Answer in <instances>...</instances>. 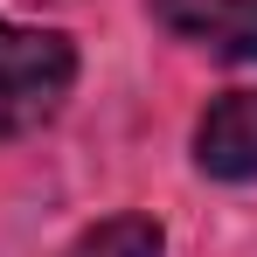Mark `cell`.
Returning a JSON list of instances; mask_svg holds the SVG:
<instances>
[{
  "mask_svg": "<svg viewBox=\"0 0 257 257\" xmlns=\"http://www.w3.org/2000/svg\"><path fill=\"white\" fill-rule=\"evenodd\" d=\"M174 42H195L222 63H257V0H146Z\"/></svg>",
  "mask_w": 257,
  "mask_h": 257,
  "instance_id": "obj_2",
  "label": "cell"
},
{
  "mask_svg": "<svg viewBox=\"0 0 257 257\" xmlns=\"http://www.w3.org/2000/svg\"><path fill=\"white\" fill-rule=\"evenodd\" d=\"M195 167L215 181H257V90H222L195 118Z\"/></svg>",
  "mask_w": 257,
  "mask_h": 257,
  "instance_id": "obj_3",
  "label": "cell"
},
{
  "mask_svg": "<svg viewBox=\"0 0 257 257\" xmlns=\"http://www.w3.org/2000/svg\"><path fill=\"white\" fill-rule=\"evenodd\" d=\"M70 257H167V236L153 215H111V222L84 229L70 243Z\"/></svg>",
  "mask_w": 257,
  "mask_h": 257,
  "instance_id": "obj_4",
  "label": "cell"
},
{
  "mask_svg": "<svg viewBox=\"0 0 257 257\" xmlns=\"http://www.w3.org/2000/svg\"><path fill=\"white\" fill-rule=\"evenodd\" d=\"M70 84H77V49H70V35L0 21V139L42 132L49 118L63 111Z\"/></svg>",
  "mask_w": 257,
  "mask_h": 257,
  "instance_id": "obj_1",
  "label": "cell"
}]
</instances>
